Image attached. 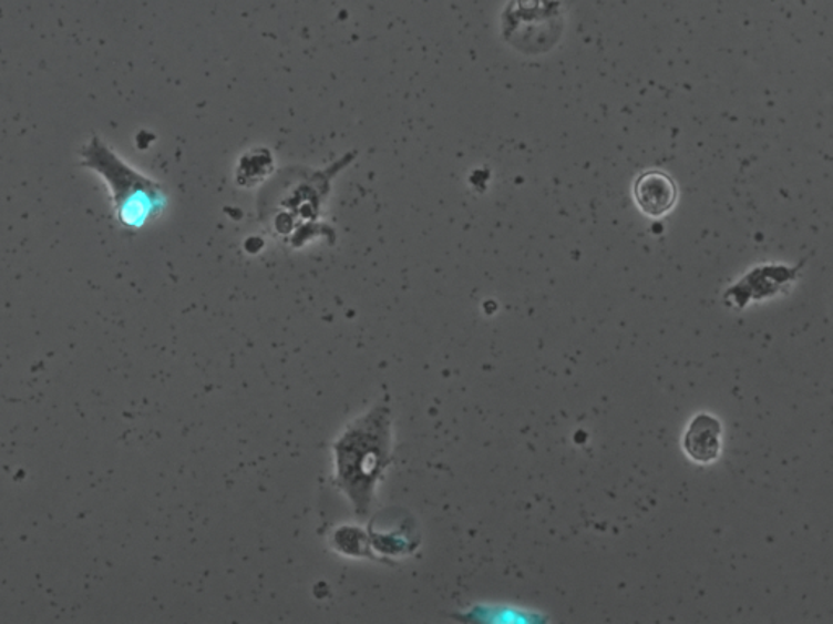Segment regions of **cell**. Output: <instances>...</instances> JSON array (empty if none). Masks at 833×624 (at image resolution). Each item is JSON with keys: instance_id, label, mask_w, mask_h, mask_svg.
Wrapping results in <instances>:
<instances>
[{"instance_id": "obj_1", "label": "cell", "mask_w": 833, "mask_h": 624, "mask_svg": "<svg viewBox=\"0 0 833 624\" xmlns=\"http://www.w3.org/2000/svg\"><path fill=\"white\" fill-rule=\"evenodd\" d=\"M80 165L102 178L110 193L114 221L127 231H137L160 217L166 206L163 186L135 170L100 136L80 149Z\"/></svg>"}, {"instance_id": "obj_2", "label": "cell", "mask_w": 833, "mask_h": 624, "mask_svg": "<svg viewBox=\"0 0 833 624\" xmlns=\"http://www.w3.org/2000/svg\"><path fill=\"white\" fill-rule=\"evenodd\" d=\"M635 201L647 216L659 217L672 209L677 190L671 176L661 172H647L635 183Z\"/></svg>"}, {"instance_id": "obj_3", "label": "cell", "mask_w": 833, "mask_h": 624, "mask_svg": "<svg viewBox=\"0 0 833 624\" xmlns=\"http://www.w3.org/2000/svg\"><path fill=\"white\" fill-rule=\"evenodd\" d=\"M721 426L717 419L700 415L693 419L689 431L683 437V449L696 462H713L720 456Z\"/></svg>"}]
</instances>
